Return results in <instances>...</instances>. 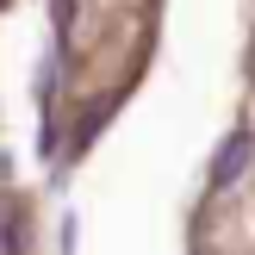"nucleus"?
<instances>
[{"instance_id": "1", "label": "nucleus", "mask_w": 255, "mask_h": 255, "mask_svg": "<svg viewBox=\"0 0 255 255\" xmlns=\"http://www.w3.org/2000/svg\"><path fill=\"white\" fill-rule=\"evenodd\" d=\"M249 156H255V137L249 131H231L224 149H218V162H212V187H237L243 168H249Z\"/></svg>"}]
</instances>
